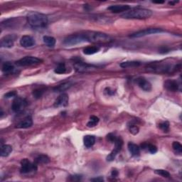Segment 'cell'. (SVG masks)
I'll use <instances>...</instances> for the list:
<instances>
[{"mask_svg":"<svg viewBox=\"0 0 182 182\" xmlns=\"http://www.w3.org/2000/svg\"><path fill=\"white\" fill-rule=\"evenodd\" d=\"M118 152H119L118 151L114 149V150L110 152L109 155L107 156V161H108V162H113V161L115 159L116 156H117V154H118Z\"/></svg>","mask_w":182,"mask_h":182,"instance_id":"obj_31","label":"cell"},{"mask_svg":"<svg viewBox=\"0 0 182 182\" xmlns=\"http://www.w3.org/2000/svg\"><path fill=\"white\" fill-rule=\"evenodd\" d=\"M129 132L132 135H137L139 132V128L135 125H129Z\"/></svg>","mask_w":182,"mask_h":182,"instance_id":"obj_33","label":"cell"},{"mask_svg":"<svg viewBox=\"0 0 182 182\" xmlns=\"http://www.w3.org/2000/svg\"><path fill=\"white\" fill-rule=\"evenodd\" d=\"M105 92L107 93L108 96H112V95H113L114 93H115V92H114L113 90H110V88H106V89H105Z\"/></svg>","mask_w":182,"mask_h":182,"instance_id":"obj_37","label":"cell"},{"mask_svg":"<svg viewBox=\"0 0 182 182\" xmlns=\"http://www.w3.org/2000/svg\"><path fill=\"white\" fill-rule=\"evenodd\" d=\"M12 152V147L9 144H5L2 146L1 148V156L2 157H6L8 156L11 152Z\"/></svg>","mask_w":182,"mask_h":182,"instance_id":"obj_20","label":"cell"},{"mask_svg":"<svg viewBox=\"0 0 182 182\" xmlns=\"http://www.w3.org/2000/svg\"><path fill=\"white\" fill-rule=\"evenodd\" d=\"M50 162L49 158L48 156L44 155V154H41L39 155L35 159V164H47Z\"/></svg>","mask_w":182,"mask_h":182,"instance_id":"obj_21","label":"cell"},{"mask_svg":"<svg viewBox=\"0 0 182 182\" xmlns=\"http://www.w3.org/2000/svg\"><path fill=\"white\" fill-rule=\"evenodd\" d=\"M83 42H87L86 36L83 34L71 35L67 36L63 41V44L66 46H75Z\"/></svg>","mask_w":182,"mask_h":182,"instance_id":"obj_4","label":"cell"},{"mask_svg":"<svg viewBox=\"0 0 182 182\" xmlns=\"http://www.w3.org/2000/svg\"><path fill=\"white\" fill-rule=\"evenodd\" d=\"M91 181H100V182H101V181H104V179H103V178H102V177H98V178H94V179H91Z\"/></svg>","mask_w":182,"mask_h":182,"instance_id":"obj_39","label":"cell"},{"mask_svg":"<svg viewBox=\"0 0 182 182\" xmlns=\"http://www.w3.org/2000/svg\"><path fill=\"white\" fill-rule=\"evenodd\" d=\"M74 67L78 72L80 73L87 72V71H92V70L96 68V67L94 66V65L87 64V63H83V62H78V63H76L75 64Z\"/></svg>","mask_w":182,"mask_h":182,"instance_id":"obj_11","label":"cell"},{"mask_svg":"<svg viewBox=\"0 0 182 182\" xmlns=\"http://www.w3.org/2000/svg\"><path fill=\"white\" fill-rule=\"evenodd\" d=\"M83 142L87 148H90L93 146L96 143V138L93 135H86L83 138Z\"/></svg>","mask_w":182,"mask_h":182,"instance_id":"obj_19","label":"cell"},{"mask_svg":"<svg viewBox=\"0 0 182 182\" xmlns=\"http://www.w3.org/2000/svg\"><path fill=\"white\" fill-rule=\"evenodd\" d=\"M99 118L96 117V116H91L90 117V121L87 124V126H88V127H93L98 125V123H99Z\"/></svg>","mask_w":182,"mask_h":182,"instance_id":"obj_25","label":"cell"},{"mask_svg":"<svg viewBox=\"0 0 182 182\" xmlns=\"http://www.w3.org/2000/svg\"><path fill=\"white\" fill-rule=\"evenodd\" d=\"M0 45L3 48H11L14 46V39L11 36H5L1 39Z\"/></svg>","mask_w":182,"mask_h":182,"instance_id":"obj_16","label":"cell"},{"mask_svg":"<svg viewBox=\"0 0 182 182\" xmlns=\"http://www.w3.org/2000/svg\"><path fill=\"white\" fill-rule=\"evenodd\" d=\"M99 51L100 48L97 47V46H88L83 50V53L86 55H93V54L96 53Z\"/></svg>","mask_w":182,"mask_h":182,"instance_id":"obj_23","label":"cell"},{"mask_svg":"<svg viewBox=\"0 0 182 182\" xmlns=\"http://www.w3.org/2000/svg\"><path fill=\"white\" fill-rule=\"evenodd\" d=\"M164 88L166 90L171 91V92H176L179 90V85L176 80L174 79H169L164 82Z\"/></svg>","mask_w":182,"mask_h":182,"instance_id":"obj_13","label":"cell"},{"mask_svg":"<svg viewBox=\"0 0 182 182\" xmlns=\"http://www.w3.org/2000/svg\"><path fill=\"white\" fill-rule=\"evenodd\" d=\"M139 65H140V63L137 61H126L120 64V66L123 68H128L138 66Z\"/></svg>","mask_w":182,"mask_h":182,"instance_id":"obj_26","label":"cell"},{"mask_svg":"<svg viewBox=\"0 0 182 182\" xmlns=\"http://www.w3.org/2000/svg\"><path fill=\"white\" fill-rule=\"evenodd\" d=\"M43 40H44V44H45L47 46H49V47H53V46H55L56 39H55V38L52 37V36H44L43 38Z\"/></svg>","mask_w":182,"mask_h":182,"instance_id":"obj_22","label":"cell"},{"mask_svg":"<svg viewBox=\"0 0 182 182\" xmlns=\"http://www.w3.org/2000/svg\"><path fill=\"white\" fill-rule=\"evenodd\" d=\"M130 9V7L129 5H112L108 8V10H109L113 13H121L125 12Z\"/></svg>","mask_w":182,"mask_h":182,"instance_id":"obj_14","label":"cell"},{"mask_svg":"<svg viewBox=\"0 0 182 182\" xmlns=\"http://www.w3.org/2000/svg\"><path fill=\"white\" fill-rule=\"evenodd\" d=\"M163 32V30L160 29H156V28H150L147 29L139 31L136 33L130 35V37L132 38H139L142 37V36H147V35H151V34H155L157 33H161Z\"/></svg>","mask_w":182,"mask_h":182,"instance_id":"obj_8","label":"cell"},{"mask_svg":"<svg viewBox=\"0 0 182 182\" xmlns=\"http://www.w3.org/2000/svg\"><path fill=\"white\" fill-rule=\"evenodd\" d=\"M127 147H128L129 152L132 156H137L140 154V147L136 144H134L132 142H129Z\"/></svg>","mask_w":182,"mask_h":182,"instance_id":"obj_17","label":"cell"},{"mask_svg":"<svg viewBox=\"0 0 182 182\" xmlns=\"http://www.w3.org/2000/svg\"><path fill=\"white\" fill-rule=\"evenodd\" d=\"M71 86V83H63V84L59 85V86L56 87V88H54V91H55V92H62V91L66 90L67 89H68Z\"/></svg>","mask_w":182,"mask_h":182,"instance_id":"obj_24","label":"cell"},{"mask_svg":"<svg viewBox=\"0 0 182 182\" xmlns=\"http://www.w3.org/2000/svg\"><path fill=\"white\" fill-rule=\"evenodd\" d=\"M17 95V93L15 91H10V92L7 93V94H5V97L7 98H12V97H16V96Z\"/></svg>","mask_w":182,"mask_h":182,"instance_id":"obj_36","label":"cell"},{"mask_svg":"<svg viewBox=\"0 0 182 182\" xmlns=\"http://www.w3.org/2000/svg\"><path fill=\"white\" fill-rule=\"evenodd\" d=\"M27 105L26 100L22 98H17L13 100L12 105H11V108L12 110L15 113H22L25 108H26Z\"/></svg>","mask_w":182,"mask_h":182,"instance_id":"obj_7","label":"cell"},{"mask_svg":"<svg viewBox=\"0 0 182 182\" xmlns=\"http://www.w3.org/2000/svg\"><path fill=\"white\" fill-rule=\"evenodd\" d=\"M159 127L164 132H168L169 129V123L168 122H163L159 125Z\"/></svg>","mask_w":182,"mask_h":182,"instance_id":"obj_32","label":"cell"},{"mask_svg":"<svg viewBox=\"0 0 182 182\" xmlns=\"http://www.w3.org/2000/svg\"><path fill=\"white\" fill-rule=\"evenodd\" d=\"M54 71H55V73H57V74H63V73H66V67H65L64 63H60V64L56 68Z\"/></svg>","mask_w":182,"mask_h":182,"instance_id":"obj_27","label":"cell"},{"mask_svg":"<svg viewBox=\"0 0 182 182\" xmlns=\"http://www.w3.org/2000/svg\"><path fill=\"white\" fill-rule=\"evenodd\" d=\"M44 91H45V89L44 88H37L36 90H34L33 91V96L35 98H40L41 97L43 96Z\"/></svg>","mask_w":182,"mask_h":182,"instance_id":"obj_29","label":"cell"},{"mask_svg":"<svg viewBox=\"0 0 182 182\" xmlns=\"http://www.w3.org/2000/svg\"><path fill=\"white\" fill-rule=\"evenodd\" d=\"M117 175H118V172H117V170H113V171H112V177H117Z\"/></svg>","mask_w":182,"mask_h":182,"instance_id":"obj_40","label":"cell"},{"mask_svg":"<svg viewBox=\"0 0 182 182\" xmlns=\"http://www.w3.org/2000/svg\"><path fill=\"white\" fill-rule=\"evenodd\" d=\"M137 85L142 90L146 91V92H149L152 90V84L149 80L144 78V77H139L137 78L135 80Z\"/></svg>","mask_w":182,"mask_h":182,"instance_id":"obj_9","label":"cell"},{"mask_svg":"<svg viewBox=\"0 0 182 182\" xmlns=\"http://www.w3.org/2000/svg\"><path fill=\"white\" fill-rule=\"evenodd\" d=\"M69 98L66 93H63L58 97L57 99L54 102V107H65L68 105Z\"/></svg>","mask_w":182,"mask_h":182,"instance_id":"obj_10","label":"cell"},{"mask_svg":"<svg viewBox=\"0 0 182 182\" xmlns=\"http://www.w3.org/2000/svg\"><path fill=\"white\" fill-rule=\"evenodd\" d=\"M33 125V120L32 117H27L24 118L22 121L17 125V128L19 129H27L29 128Z\"/></svg>","mask_w":182,"mask_h":182,"instance_id":"obj_15","label":"cell"},{"mask_svg":"<svg viewBox=\"0 0 182 182\" xmlns=\"http://www.w3.org/2000/svg\"><path fill=\"white\" fill-rule=\"evenodd\" d=\"M72 178V181H79V180L81 179V176H78V175H75V176H72L71 177Z\"/></svg>","mask_w":182,"mask_h":182,"instance_id":"obj_38","label":"cell"},{"mask_svg":"<svg viewBox=\"0 0 182 182\" xmlns=\"http://www.w3.org/2000/svg\"><path fill=\"white\" fill-rule=\"evenodd\" d=\"M117 137H116L113 134H109L107 136L108 140L110 142H113L114 143L115 142V140L117 139Z\"/></svg>","mask_w":182,"mask_h":182,"instance_id":"obj_35","label":"cell"},{"mask_svg":"<svg viewBox=\"0 0 182 182\" xmlns=\"http://www.w3.org/2000/svg\"><path fill=\"white\" fill-rule=\"evenodd\" d=\"M27 21L29 24L32 28L36 29H44L47 26L48 18L46 15L43 14L33 12L29 14L27 17Z\"/></svg>","mask_w":182,"mask_h":182,"instance_id":"obj_1","label":"cell"},{"mask_svg":"<svg viewBox=\"0 0 182 182\" xmlns=\"http://www.w3.org/2000/svg\"><path fill=\"white\" fill-rule=\"evenodd\" d=\"M36 44V41H35V39L32 36H29V35H25V36H23L22 38H21L20 40V44L22 45L23 47L25 48H30L34 46Z\"/></svg>","mask_w":182,"mask_h":182,"instance_id":"obj_12","label":"cell"},{"mask_svg":"<svg viewBox=\"0 0 182 182\" xmlns=\"http://www.w3.org/2000/svg\"><path fill=\"white\" fill-rule=\"evenodd\" d=\"M37 164L32 163L27 159H24L21 162L20 171L22 174H29L36 171L37 170Z\"/></svg>","mask_w":182,"mask_h":182,"instance_id":"obj_5","label":"cell"},{"mask_svg":"<svg viewBox=\"0 0 182 182\" xmlns=\"http://www.w3.org/2000/svg\"><path fill=\"white\" fill-rule=\"evenodd\" d=\"M152 15V11L147 9L133 8L129 9L121 15L125 19H147Z\"/></svg>","mask_w":182,"mask_h":182,"instance_id":"obj_2","label":"cell"},{"mask_svg":"<svg viewBox=\"0 0 182 182\" xmlns=\"http://www.w3.org/2000/svg\"><path fill=\"white\" fill-rule=\"evenodd\" d=\"M147 150L149 152H150V153H152V154H155V153L157 152V148H156V147L154 146V145H153V144H148Z\"/></svg>","mask_w":182,"mask_h":182,"instance_id":"obj_34","label":"cell"},{"mask_svg":"<svg viewBox=\"0 0 182 182\" xmlns=\"http://www.w3.org/2000/svg\"><path fill=\"white\" fill-rule=\"evenodd\" d=\"M87 42L93 43H106L110 41V37L108 35L104 33L97 32H87L84 33Z\"/></svg>","mask_w":182,"mask_h":182,"instance_id":"obj_3","label":"cell"},{"mask_svg":"<svg viewBox=\"0 0 182 182\" xmlns=\"http://www.w3.org/2000/svg\"><path fill=\"white\" fill-rule=\"evenodd\" d=\"M42 62V60L37 57L26 56L17 61V64L20 66H29V65L39 64Z\"/></svg>","mask_w":182,"mask_h":182,"instance_id":"obj_6","label":"cell"},{"mask_svg":"<svg viewBox=\"0 0 182 182\" xmlns=\"http://www.w3.org/2000/svg\"><path fill=\"white\" fill-rule=\"evenodd\" d=\"M154 4H163L164 3V1H158V2H153Z\"/></svg>","mask_w":182,"mask_h":182,"instance_id":"obj_41","label":"cell"},{"mask_svg":"<svg viewBox=\"0 0 182 182\" xmlns=\"http://www.w3.org/2000/svg\"><path fill=\"white\" fill-rule=\"evenodd\" d=\"M155 173L158 175L162 176V177L164 178H169L170 177V174L167 171L164 169H157L155 171Z\"/></svg>","mask_w":182,"mask_h":182,"instance_id":"obj_30","label":"cell"},{"mask_svg":"<svg viewBox=\"0 0 182 182\" xmlns=\"http://www.w3.org/2000/svg\"><path fill=\"white\" fill-rule=\"evenodd\" d=\"M172 148L177 154H181L182 152V146L179 142H174L172 144Z\"/></svg>","mask_w":182,"mask_h":182,"instance_id":"obj_28","label":"cell"},{"mask_svg":"<svg viewBox=\"0 0 182 182\" xmlns=\"http://www.w3.org/2000/svg\"><path fill=\"white\" fill-rule=\"evenodd\" d=\"M2 71L5 74H11L14 71V66L10 62H5L2 68Z\"/></svg>","mask_w":182,"mask_h":182,"instance_id":"obj_18","label":"cell"}]
</instances>
